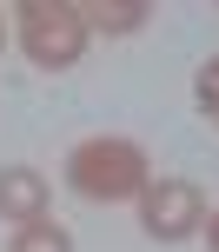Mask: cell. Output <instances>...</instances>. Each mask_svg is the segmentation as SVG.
<instances>
[{
    "mask_svg": "<svg viewBox=\"0 0 219 252\" xmlns=\"http://www.w3.org/2000/svg\"><path fill=\"white\" fill-rule=\"evenodd\" d=\"M7 252H73V232H66L60 219H33V226L13 232V246H7Z\"/></svg>",
    "mask_w": 219,
    "mask_h": 252,
    "instance_id": "6",
    "label": "cell"
},
{
    "mask_svg": "<svg viewBox=\"0 0 219 252\" xmlns=\"http://www.w3.org/2000/svg\"><path fill=\"white\" fill-rule=\"evenodd\" d=\"M0 47H7V20H0Z\"/></svg>",
    "mask_w": 219,
    "mask_h": 252,
    "instance_id": "9",
    "label": "cell"
},
{
    "mask_svg": "<svg viewBox=\"0 0 219 252\" xmlns=\"http://www.w3.org/2000/svg\"><path fill=\"white\" fill-rule=\"evenodd\" d=\"M206 246L219 252V213H206Z\"/></svg>",
    "mask_w": 219,
    "mask_h": 252,
    "instance_id": "8",
    "label": "cell"
},
{
    "mask_svg": "<svg viewBox=\"0 0 219 252\" xmlns=\"http://www.w3.org/2000/svg\"><path fill=\"white\" fill-rule=\"evenodd\" d=\"M193 100H199V113L219 126V53H213L206 66H199V73H193Z\"/></svg>",
    "mask_w": 219,
    "mask_h": 252,
    "instance_id": "7",
    "label": "cell"
},
{
    "mask_svg": "<svg viewBox=\"0 0 219 252\" xmlns=\"http://www.w3.org/2000/svg\"><path fill=\"white\" fill-rule=\"evenodd\" d=\"M0 219H13V226L47 219V179L33 166H0Z\"/></svg>",
    "mask_w": 219,
    "mask_h": 252,
    "instance_id": "4",
    "label": "cell"
},
{
    "mask_svg": "<svg viewBox=\"0 0 219 252\" xmlns=\"http://www.w3.org/2000/svg\"><path fill=\"white\" fill-rule=\"evenodd\" d=\"M140 232L159 239V246L206 232V192H199L193 179H146V192H140Z\"/></svg>",
    "mask_w": 219,
    "mask_h": 252,
    "instance_id": "3",
    "label": "cell"
},
{
    "mask_svg": "<svg viewBox=\"0 0 219 252\" xmlns=\"http://www.w3.org/2000/svg\"><path fill=\"white\" fill-rule=\"evenodd\" d=\"M13 27H20V47L40 73H66V66L87 53V13L66 7V0H20L13 7Z\"/></svg>",
    "mask_w": 219,
    "mask_h": 252,
    "instance_id": "2",
    "label": "cell"
},
{
    "mask_svg": "<svg viewBox=\"0 0 219 252\" xmlns=\"http://www.w3.org/2000/svg\"><path fill=\"white\" fill-rule=\"evenodd\" d=\"M80 13H87V27H100V33H140V27L153 20L146 0H93V7H80Z\"/></svg>",
    "mask_w": 219,
    "mask_h": 252,
    "instance_id": "5",
    "label": "cell"
},
{
    "mask_svg": "<svg viewBox=\"0 0 219 252\" xmlns=\"http://www.w3.org/2000/svg\"><path fill=\"white\" fill-rule=\"evenodd\" d=\"M153 166H146L140 139H120V133H100V139H80L66 153V186L93 206H120V199H140Z\"/></svg>",
    "mask_w": 219,
    "mask_h": 252,
    "instance_id": "1",
    "label": "cell"
}]
</instances>
